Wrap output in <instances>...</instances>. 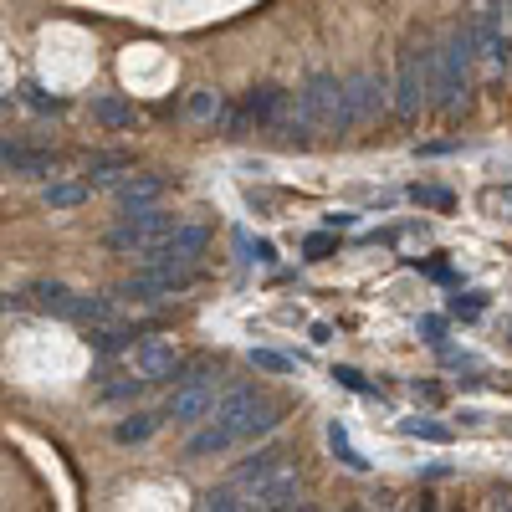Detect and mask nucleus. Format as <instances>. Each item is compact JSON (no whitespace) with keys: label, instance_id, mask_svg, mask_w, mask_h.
<instances>
[{"label":"nucleus","instance_id":"nucleus-5","mask_svg":"<svg viewBox=\"0 0 512 512\" xmlns=\"http://www.w3.org/2000/svg\"><path fill=\"white\" fill-rule=\"evenodd\" d=\"M384 77L379 72H354V77H344V108H338V134H349L354 123H364V118H374L379 108H384Z\"/></svg>","mask_w":512,"mask_h":512},{"label":"nucleus","instance_id":"nucleus-17","mask_svg":"<svg viewBox=\"0 0 512 512\" xmlns=\"http://www.w3.org/2000/svg\"><path fill=\"white\" fill-rule=\"evenodd\" d=\"M72 318L93 323V333H98V328H113V303H108V297H77Z\"/></svg>","mask_w":512,"mask_h":512},{"label":"nucleus","instance_id":"nucleus-13","mask_svg":"<svg viewBox=\"0 0 512 512\" xmlns=\"http://www.w3.org/2000/svg\"><path fill=\"white\" fill-rule=\"evenodd\" d=\"M0 164L21 169V175H52V154H47V149H21V144H0Z\"/></svg>","mask_w":512,"mask_h":512},{"label":"nucleus","instance_id":"nucleus-16","mask_svg":"<svg viewBox=\"0 0 512 512\" xmlns=\"http://www.w3.org/2000/svg\"><path fill=\"white\" fill-rule=\"evenodd\" d=\"M328 446H333V456H338V461H344V466H349V472H369V461H364V456L354 451V441H349V431H344V425H338V420L328 425Z\"/></svg>","mask_w":512,"mask_h":512},{"label":"nucleus","instance_id":"nucleus-35","mask_svg":"<svg viewBox=\"0 0 512 512\" xmlns=\"http://www.w3.org/2000/svg\"><path fill=\"white\" fill-rule=\"evenodd\" d=\"M344 226H354V210H333V216H328V231H344Z\"/></svg>","mask_w":512,"mask_h":512},{"label":"nucleus","instance_id":"nucleus-28","mask_svg":"<svg viewBox=\"0 0 512 512\" xmlns=\"http://www.w3.org/2000/svg\"><path fill=\"white\" fill-rule=\"evenodd\" d=\"M251 364H256V369H267V374H287V369H292V359L277 354V349H251Z\"/></svg>","mask_w":512,"mask_h":512},{"label":"nucleus","instance_id":"nucleus-3","mask_svg":"<svg viewBox=\"0 0 512 512\" xmlns=\"http://www.w3.org/2000/svg\"><path fill=\"white\" fill-rule=\"evenodd\" d=\"M395 113L400 118H415L420 108H431L436 98V47L431 41H410V47L400 52V72H395Z\"/></svg>","mask_w":512,"mask_h":512},{"label":"nucleus","instance_id":"nucleus-33","mask_svg":"<svg viewBox=\"0 0 512 512\" xmlns=\"http://www.w3.org/2000/svg\"><path fill=\"white\" fill-rule=\"evenodd\" d=\"M420 333L431 338V344H441V333H446V323H441V318H420Z\"/></svg>","mask_w":512,"mask_h":512},{"label":"nucleus","instance_id":"nucleus-15","mask_svg":"<svg viewBox=\"0 0 512 512\" xmlns=\"http://www.w3.org/2000/svg\"><path fill=\"white\" fill-rule=\"evenodd\" d=\"M154 431H159V420H154V415H128V420H118L113 441H118V446H139V441H149Z\"/></svg>","mask_w":512,"mask_h":512},{"label":"nucleus","instance_id":"nucleus-18","mask_svg":"<svg viewBox=\"0 0 512 512\" xmlns=\"http://www.w3.org/2000/svg\"><path fill=\"white\" fill-rule=\"evenodd\" d=\"M190 118H195V123H216V118H231V113H226V98H221V93L205 88V93L190 98Z\"/></svg>","mask_w":512,"mask_h":512},{"label":"nucleus","instance_id":"nucleus-10","mask_svg":"<svg viewBox=\"0 0 512 512\" xmlns=\"http://www.w3.org/2000/svg\"><path fill=\"white\" fill-rule=\"evenodd\" d=\"M175 349H169V344H159V338H144V344L134 349V374L144 379V384H154V379H169V374H175Z\"/></svg>","mask_w":512,"mask_h":512},{"label":"nucleus","instance_id":"nucleus-25","mask_svg":"<svg viewBox=\"0 0 512 512\" xmlns=\"http://www.w3.org/2000/svg\"><path fill=\"white\" fill-rule=\"evenodd\" d=\"M149 390V384L139 379V374H128V379H113V384H103V400H139Z\"/></svg>","mask_w":512,"mask_h":512},{"label":"nucleus","instance_id":"nucleus-26","mask_svg":"<svg viewBox=\"0 0 512 512\" xmlns=\"http://www.w3.org/2000/svg\"><path fill=\"white\" fill-rule=\"evenodd\" d=\"M118 169H128V154H93L88 175L93 180H118Z\"/></svg>","mask_w":512,"mask_h":512},{"label":"nucleus","instance_id":"nucleus-14","mask_svg":"<svg viewBox=\"0 0 512 512\" xmlns=\"http://www.w3.org/2000/svg\"><path fill=\"white\" fill-rule=\"evenodd\" d=\"M31 297H36V308L62 313V318H72V308H77V297H72L62 282H36V287H31Z\"/></svg>","mask_w":512,"mask_h":512},{"label":"nucleus","instance_id":"nucleus-4","mask_svg":"<svg viewBox=\"0 0 512 512\" xmlns=\"http://www.w3.org/2000/svg\"><path fill=\"white\" fill-rule=\"evenodd\" d=\"M205 226H175V231H164L154 246H144L139 256H144V267H185V272H195V256L205 251Z\"/></svg>","mask_w":512,"mask_h":512},{"label":"nucleus","instance_id":"nucleus-12","mask_svg":"<svg viewBox=\"0 0 512 512\" xmlns=\"http://www.w3.org/2000/svg\"><path fill=\"white\" fill-rule=\"evenodd\" d=\"M272 139H277L282 149H303V144L313 139V123L297 113V103H287V118L277 113V123H272Z\"/></svg>","mask_w":512,"mask_h":512},{"label":"nucleus","instance_id":"nucleus-23","mask_svg":"<svg viewBox=\"0 0 512 512\" xmlns=\"http://www.w3.org/2000/svg\"><path fill=\"white\" fill-rule=\"evenodd\" d=\"M128 338H134L128 328H98V333H88V344H93V354H118Z\"/></svg>","mask_w":512,"mask_h":512},{"label":"nucleus","instance_id":"nucleus-30","mask_svg":"<svg viewBox=\"0 0 512 512\" xmlns=\"http://www.w3.org/2000/svg\"><path fill=\"white\" fill-rule=\"evenodd\" d=\"M482 303H487L482 292H456V297H451V313H456V318H477Z\"/></svg>","mask_w":512,"mask_h":512},{"label":"nucleus","instance_id":"nucleus-29","mask_svg":"<svg viewBox=\"0 0 512 512\" xmlns=\"http://www.w3.org/2000/svg\"><path fill=\"white\" fill-rule=\"evenodd\" d=\"M303 251L313 256V262H323V256H333V251H338V236H333V231H313V236L303 241Z\"/></svg>","mask_w":512,"mask_h":512},{"label":"nucleus","instance_id":"nucleus-36","mask_svg":"<svg viewBox=\"0 0 512 512\" xmlns=\"http://www.w3.org/2000/svg\"><path fill=\"white\" fill-rule=\"evenodd\" d=\"M425 272H431L436 282H451V267H446V262H425Z\"/></svg>","mask_w":512,"mask_h":512},{"label":"nucleus","instance_id":"nucleus-9","mask_svg":"<svg viewBox=\"0 0 512 512\" xmlns=\"http://www.w3.org/2000/svg\"><path fill=\"white\" fill-rule=\"evenodd\" d=\"M282 108H287V93H282V88H256V93H246L241 113H231V128H246V123H277Z\"/></svg>","mask_w":512,"mask_h":512},{"label":"nucleus","instance_id":"nucleus-1","mask_svg":"<svg viewBox=\"0 0 512 512\" xmlns=\"http://www.w3.org/2000/svg\"><path fill=\"white\" fill-rule=\"evenodd\" d=\"M472 62H477L472 31L466 26L446 31V41L436 47V98H431V108H441V113L466 108V98H472Z\"/></svg>","mask_w":512,"mask_h":512},{"label":"nucleus","instance_id":"nucleus-31","mask_svg":"<svg viewBox=\"0 0 512 512\" xmlns=\"http://www.w3.org/2000/svg\"><path fill=\"white\" fill-rule=\"evenodd\" d=\"M333 379H338V384H344V390H359V395H374V384H369V379H364L359 369H349V364H338V369H333Z\"/></svg>","mask_w":512,"mask_h":512},{"label":"nucleus","instance_id":"nucleus-34","mask_svg":"<svg viewBox=\"0 0 512 512\" xmlns=\"http://www.w3.org/2000/svg\"><path fill=\"white\" fill-rule=\"evenodd\" d=\"M246 251L256 256V262H272V256H277V251H272V241H246Z\"/></svg>","mask_w":512,"mask_h":512},{"label":"nucleus","instance_id":"nucleus-22","mask_svg":"<svg viewBox=\"0 0 512 512\" xmlns=\"http://www.w3.org/2000/svg\"><path fill=\"white\" fill-rule=\"evenodd\" d=\"M400 431L405 436H420V441H451V425H436V420H420V415H410V420H400Z\"/></svg>","mask_w":512,"mask_h":512},{"label":"nucleus","instance_id":"nucleus-8","mask_svg":"<svg viewBox=\"0 0 512 512\" xmlns=\"http://www.w3.org/2000/svg\"><path fill=\"white\" fill-rule=\"evenodd\" d=\"M216 410V379H185L175 395H169V420L195 425L200 415Z\"/></svg>","mask_w":512,"mask_h":512},{"label":"nucleus","instance_id":"nucleus-38","mask_svg":"<svg viewBox=\"0 0 512 512\" xmlns=\"http://www.w3.org/2000/svg\"><path fill=\"white\" fill-rule=\"evenodd\" d=\"M287 512H308V507H303V502H292V507H287Z\"/></svg>","mask_w":512,"mask_h":512},{"label":"nucleus","instance_id":"nucleus-6","mask_svg":"<svg viewBox=\"0 0 512 512\" xmlns=\"http://www.w3.org/2000/svg\"><path fill=\"white\" fill-rule=\"evenodd\" d=\"M164 231H175V221H169L159 205H149V210H128L123 226L108 231V246H113V251H144V246H154Z\"/></svg>","mask_w":512,"mask_h":512},{"label":"nucleus","instance_id":"nucleus-11","mask_svg":"<svg viewBox=\"0 0 512 512\" xmlns=\"http://www.w3.org/2000/svg\"><path fill=\"white\" fill-rule=\"evenodd\" d=\"M159 190H164L159 175H128V180L118 185V205H123V210H149V205L159 200Z\"/></svg>","mask_w":512,"mask_h":512},{"label":"nucleus","instance_id":"nucleus-21","mask_svg":"<svg viewBox=\"0 0 512 512\" xmlns=\"http://www.w3.org/2000/svg\"><path fill=\"white\" fill-rule=\"evenodd\" d=\"M226 446H236L226 431H216V425H205L200 436H190V456H221Z\"/></svg>","mask_w":512,"mask_h":512},{"label":"nucleus","instance_id":"nucleus-7","mask_svg":"<svg viewBox=\"0 0 512 512\" xmlns=\"http://www.w3.org/2000/svg\"><path fill=\"white\" fill-rule=\"evenodd\" d=\"M190 282H195V272H185V267H144V272H134V277L123 282V292L128 297H144V303H159V297H175Z\"/></svg>","mask_w":512,"mask_h":512},{"label":"nucleus","instance_id":"nucleus-2","mask_svg":"<svg viewBox=\"0 0 512 512\" xmlns=\"http://www.w3.org/2000/svg\"><path fill=\"white\" fill-rule=\"evenodd\" d=\"M210 425H216V431H226L231 441H246V436L272 431V425H277V405H267V395L251 390V384H231V390L216 395Z\"/></svg>","mask_w":512,"mask_h":512},{"label":"nucleus","instance_id":"nucleus-24","mask_svg":"<svg viewBox=\"0 0 512 512\" xmlns=\"http://www.w3.org/2000/svg\"><path fill=\"white\" fill-rule=\"evenodd\" d=\"M410 200H415V205H431V210H451V205H456V195H451L446 185H415Z\"/></svg>","mask_w":512,"mask_h":512},{"label":"nucleus","instance_id":"nucleus-27","mask_svg":"<svg viewBox=\"0 0 512 512\" xmlns=\"http://www.w3.org/2000/svg\"><path fill=\"white\" fill-rule=\"evenodd\" d=\"M82 200H88V190H82V185H47V205H57V210L82 205Z\"/></svg>","mask_w":512,"mask_h":512},{"label":"nucleus","instance_id":"nucleus-20","mask_svg":"<svg viewBox=\"0 0 512 512\" xmlns=\"http://www.w3.org/2000/svg\"><path fill=\"white\" fill-rule=\"evenodd\" d=\"M200 512H251V507H246V497L236 487H216V492H205Z\"/></svg>","mask_w":512,"mask_h":512},{"label":"nucleus","instance_id":"nucleus-32","mask_svg":"<svg viewBox=\"0 0 512 512\" xmlns=\"http://www.w3.org/2000/svg\"><path fill=\"white\" fill-rule=\"evenodd\" d=\"M482 205L492 210V216H512V185H497V190H487V195H482Z\"/></svg>","mask_w":512,"mask_h":512},{"label":"nucleus","instance_id":"nucleus-19","mask_svg":"<svg viewBox=\"0 0 512 512\" xmlns=\"http://www.w3.org/2000/svg\"><path fill=\"white\" fill-rule=\"evenodd\" d=\"M93 118L108 123V128H128V123H134V108H128L123 98H98L93 103Z\"/></svg>","mask_w":512,"mask_h":512},{"label":"nucleus","instance_id":"nucleus-37","mask_svg":"<svg viewBox=\"0 0 512 512\" xmlns=\"http://www.w3.org/2000/svg\"><path fill=\"white\" fill-rule=\"evenodd\" d=\"M451 149H456V139H441V144H425L420 154H451Z\"/></svg>","mask_w":512,"mask_h":512}]
</instances>
